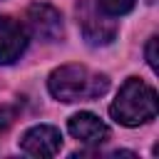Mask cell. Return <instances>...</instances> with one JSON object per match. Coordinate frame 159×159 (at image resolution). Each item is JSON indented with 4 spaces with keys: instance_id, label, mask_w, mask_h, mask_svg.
Masks as SVG:
<instances>
[{
    "instance_id": "obj_1",
    "label": "cell",
    "mask_w": 159,
    "mask_h": 159,
    "mask_svg": "<svg viewBox=\"0 0 159 159\" xmlns=\"http://www.w3.org/2000/svg\"><path fill=\"white\" fill-rule=\"evenodd\" d=\"M47 89L60 102H87L97 99L109 89V77L102 72H94L84 65H62L50 72Z\"/></svg>"
},
{
    "instance_id": "obj_2",
    "label": "cell",
    "mask_w": 159,
    "mask_h": 159,
    "mask_svg": "<svg viewBox=\"0 0 159 159\" xmlns=\"http://www.w3.org/2000/svg\"><path fill=\"white\" fill-rule=\"evenodd\" d=\"M157 112H159L157 92L139 77H129L119 87L117 99L109 107L112 119L124 127H139L144 122H152L157 117Z\"/></svg>"
},
{
    "instance_id": "obj_3",
    "label": "cell",
    "mask_w": 159,
    "mask_h": 159,
    "mask_svg": "<svg viewBox=\"0 0 159 159\" xmlns=\"http://www.w3.org/2000/svg\"><path fill=\"white\" fill-rule=\"evenodd\" d=\"M77 25H80L84 40L92 47L109 45L117 37V22H114V17L107 15L104 10H99V5L94 0H80L77 2Z\"/></svg>"
},
{
    "instance_id": "obj_4",
    "label": "cell",
    "mask_w": 159,
    "mask_h": 159,
    "mask_svg": "<svg viewBox=\"0 0 159 159\" xmlns=\"http://www.w3.org/2000/svg\"><path fill=\"white\" fill-rule=\"evenodd\" d=\"M25 30L27 35H35L42 42H57L65 35V25H62V15L57 7L47 5V2H32L25 10Z\"/></svg>"
},
{
    "instance_id": "obj_5",
    "label": "cell",
    "mask_w": 159,
    "mask_h": 159,
    "mask_svg": "<svg viewBox=\"0 0 159 159\" xmlns=\"http://www.w3.org/2000/svg\"><path fill=\"white\" fill-rule=\"evenodd\" d=\"M20 149L30 157H55L62 149V134L52 124H35L20 137Z\"/></svg>"
},
{
    "instance_id": "obj_6",
    "label": "cell",
    "mask_w": 159,
    "mask_h": 159,
    "mask_svg": "<svg viewBox=\"0 0 159 159\" xmlns=\"http://www.w3.org/2000/svg\"><path fill=\"white\" fill-rule=\"evenodd\" d=\"M27 30L20 20H12L7 15H0V65H12L22 57L27 47Z\"/></svg>"
},
{
    "instance_id": "obj_7",
    "label": "cell",
    "mask_w": 159,
    "mask_h": 159,
    "mask_svg": "<svg viewBox=\"0 0 159 159\" xmlns=\"http://www.w3.org/2000/svg\"><path fill=\"white\" fill-rule=\"evenodd\" d=\"M67 129L70 134L82 142V144H89V147H99L109 139V127L92 112H77L70 117L67 122Z\"/></svg>"
},
{
    "instance_id": "obj_8",
    "label": "cell",
    "mask_w": 159,
    "mask_h": 159,
    "mask_svg": "<svg viewBox=\"0 0 159 159\" xmlns=\"http://www.w3.org/2000/svg\"><path fill=\"white\" fill-rule=\"evenodd\" d=\"M97 5H99V10H104L107 15H112V17H119V15H127L132 7H134V2L137 0H94Z\"/></svg>"
},
{
    "instance_id": "obj_9",
    "label": "cell",
    "mask_w": 159,
    "mask_h": 159,
    "mask_svg": "<svg viewBox=\"0 0 159 159\" xmlns=\"http://www.w3.org/2000/svg\"><path fill=\"white\" fill-rule=\"evenodd\" d=\"M17 112H20L17 104H0V132H5L17 119Z\"/></svg>"
},
{
    "instance_id": "obj_10",
    "label": "cell",
    "mask_w": 159,
    "mask_h": 159,
    "mask_svg": "<svg viewBox=\"0 0 159 159\" xmlns=\"http://www.w3.org/2000/svg\"><path fill=\"white\" fill-rule=\"evenodd\" d=\"M157 47H159V37L157 35H152L149 37V42H147V50H144V55H147V65L157 72Z\"/></svg>"
}]
</instances>
